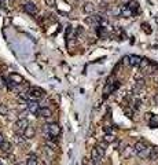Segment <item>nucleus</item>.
<instances>
[{"label":"nucleus","instance_id":"11","mask_svg":"<svg viewBox=\"0 0 158 165\" xmlns=\"http://www.w3.org/2000/svg\"><path fill=\"white\" fill-rule=\"evenodd\" d=\"M37 116L43 117V119H50L51 116H52V111H51L50 108H40L39 111H37Z\"/></svg>","mask_w":158,"mask_h":165},{"label":"nucleus","instance_id":"20","mask_svg":"<svg viewBox=\"0 0 158 165\" xmlns=\"http://www.w3.org/2000/svg\"><path fill=\"white\" fill-rule=\"evenodd\" d=\"M114 140H115V138L112 133H106V135H104V142H106V143H113Z\"/></svg>","mask_w":158,"mask_h":165},{"label":"nucleus","instance_id":"18","mask_svg":"<svg viewBox=\"0 0 158 165\" xmlns=\"http://www.w3.org/2000/svg\"><path fill=\"white\" fill-rule=\"evenodd\" d=\"M25 165H39V162H37L36 155H33V154H30V155H29V157L26 158Z\"/></svg>","mask_w":158,"mask_h":165},{"label":"nucleus","instance_id":"7","mask_svg":"<svg viewBox=\"0 0 158 165\" xmlns=\"http://www.w3.org/2000/svg\"><path fill=\"white\" fill-rule=\"evenodd\" d=\"M118 87H120V81H112V80H109L107 85H106V88H104V95H109V94L114 92Z\"/></svg>","mask_w":158,"mask_h":165},{"label":"nucleus","instance_id":"24","mask_svg":"<svg viewBox=\"0 0 158 165\" xmlns=\"http://www.w3.org/2000/svg\"><path fill=\"white\" fill-rule=\"evenodd\" d=\"M150 128H158V120L155 117H153V120L150 121Z\"/></svg>","mask_w":158,"mask_h":165},{"label":"nucleus","instance_id":"26","mask_svg":"<svg viewBox=\"0 0 158 165\" xmlns=\"http://www.w3.org/2000/svg\"><path fill=\"white\" fill-rule=\"evenodd\" d=\"M142 28H144V32H146V33H151V29H148L150 26H148L147 24H143V25H142Z\"/></svg>","mask_w":158,"mask_h":165},{"label":"nucleus","instance_id":"8","mask_svg":"<svg viewBox=\"0 0 158 165\" xmlns=\"http://www.w3.org/2000/svg\"><path fill=\"white\" fill-rule=\"evenodd\" d=\"M28 125H29L28 120H26V119H19L18 121L15 122V131H18V132H24Z\"/></svg>","mask_w":158,"mask_h":165},{"label":"nucleus","instance_id":"27","mask_svg":"<svg viewBox=\"0 0 158 165\" xmlns=\"http://www.w3.org/2000/svg\"><path fill=\"white\" fill-rule=\"evenodd\" d=\"M154 103H155V105H158V92L154 95Z\"/></svg>","mask_w":158,"mask_h":165},{"label":"nucleus","instance_id":"23","mask_svg":"<svg viewBox=\"0 0 158 165\" xmlns=\"http://www.w3.org/2000/svg\"><path fill=\"white\" fill-rule=\"evenodd\" d=\"M44 1L47 3V6H48V7H52V8L57 7V1H55V0H44Z\"/></svg>","mask_w":158,"mask_h":165},{"label":"nucleus","instance_id":"2","mask_svg":"<svg viewBox=\"0 0 158 165\" xmlns=\"http://www.w3.org/2000/svg\"><path fill=\"white\" fill-rule=\"evenodd\" d=\"M44 96H46V91L43 88H40V87H30L24 95V98H28L30 101H39V99H41Z\"/></svg>","mask_w":158,"mask_h":165},{"label":"nucleus","instance_id":"15","mask_svg":"<svg viewBox=\"0 0 158 165\" xmlns=\"http://www.w3.org/2000/svg\"><path fill=\"white\" fill-rule=\"evenodd\" d=\"M136 80H137L136 84H135V85H133V88H132V91L135 94H137L140 90H143V88H144V80L143 79H140V80L136 79Z\"/></svg>","mask_w":158,"mask_h":165},{"label":"nucleus","instance_id":"28","mask_svg":"<svg viewBox=\"0 0 158 165\" xmlns=\"http://www.w3.org/2000/svg\"><path fill=\"white\" fill-rule=\"evenodd\" d=\"M4 140H6V139H4V136H3V133H0V144L3 143Z\"/></svg>","mask_w":158,"mask_h":165},{"label":"nucleus","instance_id":"1","mask_svg":"<svg viewBox=\"0 0 158 165\" xmlns=\"http://www.w3.org/2000/svg\"><path fill=\"white\" fill-rule=\"evenodd\" d=\"M133 149H135V154L144 160V158L150 157V153H151V149H153V147H150L146 142H143V140H139V142L135 143Z\"/></svg>","mask_w":158,"mask_h":165},{"label":"nucleus","instance_id":"30","mask_svg":"<svg viewBox=\"0 0 158 165\" xmlns=\"http://www.w3.org/2000/svg\"><path fill=\"white\" fill-rule=\"evenodd\" d=\"M0 165H6V164L3 162V160H1V158H0Z\"/></svg>","mask_w":158,"mask_h":165},{"label":"nucleus","instance_id":"16","mask_svg":"<svg viewBox=\"0 0 158 165\" xmlns=\"http://www.w3.org/2000/svg\"><path fill=\"white\" fill-rule=\"evenodd\" d=\"M91 155H92V162H93V164H101V162H102V160H103V157H101V155L98 154L95 149L92 150Z\"/></svg>","mask_w":158,"mask_h":165},{"label":"nucleus","instance_id":"9","mask_svg":"<svg viewBox=\"0 0 158 165\" xmlns=\"http://www.w3.org/2000/svg\"><path fill=\"white\" fill-rule=\"evenodd\" d=\"M120 14H121L122 17H125V18H129V17L133 15V11L129 8L128 4H122L121 7H120Z\"/></svg>","mask_w":158,"mask_h":165},{"label":"nucleus","instance_id":"31","mask_svg":"<svg viewBox=\"0 0 158 165\" xmlns=\"http://www.w3.org/2000/svg\"><path fill=\"white\" fill-rule=\"evenodd\" d=\"M17 165H24V164H17Z\"/></svg>","mask_w":158,"mask_h":165},{"label":"nucleus","instance_id":"5","mask_svg":"<svg viewBox=\"0 0 158 165\" xmlns=\"http://www.w3.org/2000/svg\"><path fill=\"white\" fill-rule=\"evenodd\" d=\"M24 10L28 13L29 15H37V13H39V10H37V6L33 1H26L25 4H24Z\"/></svg>","mask_w":158,"mask_h":165},{"label":"nucleus","instance_id":"10","mask_svg":"<svg viewBox=\"0 0 158 165\" xmlns=\"http://www.w3.org/2000/svg\"><path fill=\"white\" fill-rule=\"evenodd\" d=\"M35 135H36V129H35V127L33 125L26 127V129L24 131V138H25V139H32V138H35Z\"/></svg>","mask_w":158,"mask_h":165},{"label":"nucleus","instance_id":"3","mask_svg":"<svg viewBox=\"0 0 158 165\" xmlns=\"http://www.w3.org/2000/svg\"><path fill=\"white\" fill-rule=\"evenodd\" d=\"M44 133H46L47 139H55L61 133V127L58 124H48L44 127Z\"/></svg>","mask_w":158,"mask_h":165},{"label":"nucleus","instance_id":"14","mask_svg":"<svg viewBox=\"0 0 158 165\" xmlns=\"http://www.w3.org/2000/svg\"><path fill=\"white\" fill-rule=\"evenodd\" d=\"M0 150L3 151V153H7V154H10L11 151H12V144H11L10 142H7V140H4L3 143L0 144Z\"/></svg>","mask_w":158,"mask_h":165},{"label":"nucleus","instance_id":"19","mask_svg":"<svg viewBox=\"0 0 158 165\" xmlns=\"http://www.w3.org/2000/svg\"><path fill=\"white\" fill-rule=\"evenodd\" d=\"M8 114V108L7 105L0 103V116H7Z\"/></svg>","mask_w":158,"mask_h":165},{"label":"nucleus","instance_id":"4","mask_svg":"<svg viewBox=\"0 0 158 165\" xmlns=\"http://www.w3.org/2000/svg\"><path fill=\"white\" fill-rule=\"evenodd\" d=\"M122 61H124V63L129 65V66H140L143 59L140 57H137V55H129V57H125Z\"/></svg>","mask_w":158,"mask_h":165},{"label":"nucleus","instance_id":"13","mask_svg":"<svg viewBox=\"0 0 158 165\" xmlns=\"http://www.w3.org/2000/svg\"><path fill=\"white\" fill-rule=\"evenodd\" d=\"M83 10L85 14H91L92 15L93 13H95V6H93V3H91V1H85L83 6Z\"/></svg>","mask_w":158,"mask_h":165},{"label":"nucleus","instance_id":"21","mask_svg":"<svg viewBox=\"0 0 158 165\" xmlns=\"http://www.w3.org/2000/svg\"><path fill=\"white\" fill-rule=\"evenodd\" d=\"M44 153H46V154H48L50 157H54V155H55L54 149H51L50 146H46V147H44Z\"/></svg>","mask_w":158,"mask_h":165},{"label":"nucleus","instance_id":"25","mask_svg":"<svg viewBox=\"0 0 158 165\" xmlns=\"http://www.w3.org/2000/svg\"><path fill=\"white\" fill-rule=\"evenodd\" d=\"M14 140H15V142H17L18 144H22V143H24V138H22L21 135H15V136H14Z\"/></svg>","mask_w":158,"mask_h":165},{"label":"nucleus","instance_id":"22","mask_svg":"<svg viewBox=\"0 0 158 165\" xmlns=\"http://www.w3.org/2000/svg\"><path fill=\"white\" fill-rule=\"evenodd\" d=\"M133 153H135V149H133V147H126L125 151H124V155H125V157H129Z\"/></svg>","mask_w":158,"mask_h":165},{"label":"nucleus","instance_id":"6","mask_svg":"<svg viewBox=\"0 0 158 165\" xmlns=\"http://www.w3.org/2000/svg\"><path fill=\"white\" fill-rule=\"evenodd\" d=\"M8 80H10L11 84H17V85H19V84H24V77H22L21 74H18V73H10L8 74Z\"/></svg>","mask_w":158,"mask_h":165},{"label":"nucleus","instance_id":"12","mask_svg":"<svg viewBox=\"0 0 158 165\" xmlns=\"http://www.w3.org/2000/svg\"><path fill=\"white\" fill-rule=\"evenodd\" d=\"M39 109H40V105L37 103V101H30L28 103V110L30 111V113H33V114H37Z\"/></svg>","mask_w":158,"mask_h":165},{"label":"nucleus","instance_id":"17","mask_svg":"<svg viewBox=\"0 0 158 165\" xmlns=\"http://www.w3.org/2000/svg\"><path fill=\"white\" fill-rule=\"evenodd\" d=\"M150 161L153 162H157L158 161V147H153L151 149V153H150Z\"/></svg>","mask_w":158,"mask_h":165},{"label":"nucleus","instance_id":"29","mask_svg":"<svg viewBox=\"0 0 158 165\" xmlns=\"http://www.w3.org/2000/svg\"><path fill=\"white\" fill-rule=\"evenodd\" d=\"M121 1H122V4H128L131 0H121Z\"/></svg>","mask_w":158,"mask_h":165}]
</instances>
